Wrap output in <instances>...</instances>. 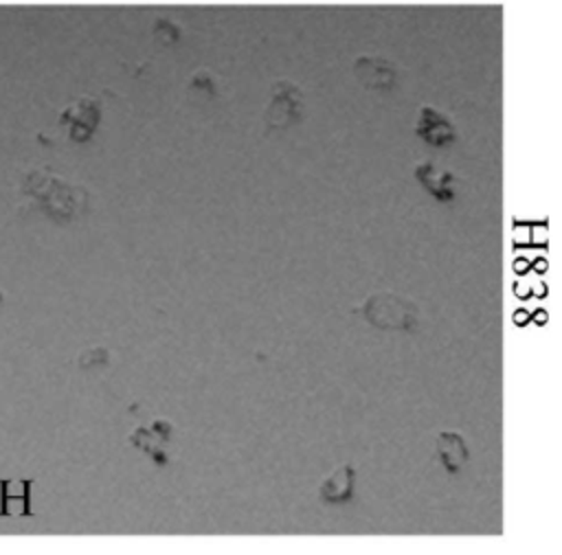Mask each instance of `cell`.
I'll list each match as a JSON object with an SVG mask.
<instances>
[{
    "mask_svg": "<svg viewBox=\"0 0 562 555\" xmlns=\"http://www.w3.org/2000/svg\"><path fill=\"white\" fill-rule=\"evenodd\" d=\"M353 314L362 316L369 325L384 331H413L419 320V309L413 301L395 292H375L353 307Z\"/></svg>",
    "mask_w": 562,
    "mask_h": 555,
    "instance_id": "6da1fadb",
    "label": "cell"
},
{
    "mask_svg": "<svg viewBox=\"0 0 562 555\" xmlns=\"http://www.w3.org/2000/svg\"><path fill=\"white\" fill-rule=\"evenodd\" d=\"M437 454L446 467L448 474H457L463 463L468 461V445L465 439L459 432L452 430H443L437 437Z\"/></svg>",
    "mask_w": 562,
    "mask_h": 555,
    "instance_id": "277c9868",
    "label": "cell"
},
{
    "mask_svg": "<svg viewBox=\"0 0 562 555\" xmlns=\"http://www.w3.org/2000/svg\"><path fill=\"white\" fill-rule=\"evenodd\" d=\"M31 487V478H0V516H29Z\"/></svg>",
    "mask_w": 562,
    "mask_h": 555,
    "instance_id": "7a4b0ae2",
    "label": "cell"
},
{
    "mask_svg": "<svg viewBox=\"0 0 562 555\" xmlns=\"http://www.w3.org/2000/svg\"><path fill=\"white\" fill-rule=\"evenodd\" d=\"M428 114H430V118H432V121L424 118V123L419 125V134H424L430 143H443L446 138H450L452 134H450L448 125H446L443 121H439L430 110H428Z\"/></svg>",
    "mask_w": 562,
    "mask_h": 555,
    "instance_id": "8992f818",
    "label": "cell"
},
{
    "mask_svg": "<svg viewBox=\"0 0 562 555\" xmlns=\"http://www.w3.org/2000/svg\"><path fill=\"white\" fill-rule=\"evenodd\" d=\"M61 121L70 125V136L75 140H83L86 136H90L94 123H97V107L92 101L83 99L75 105H70L64 114H61Z\"/></svg>",
    "mask_w": 562,
    "mask_h": 555,
    "instance_id": "5b68a950",
    "label": "cell"
},
{
    "mask_svg": "<svg viewBox=\"0 0 562 555\" xmlns=\"http://www.w3.org/2000/svg\"><path fill=\"white\" fill-rule=\"evenodd\" d=\"M353 485H356V469H353V465L345 463L321 483L318 496L323 502L345 505L353 498Z\"/></svg>",
    "mask_w": 562,
    "mask_h": 555,
    "instance_id": "3957f363",
    "label": "cell"
},
{
    "mask_svg": "<svg viewBox=\"0 0 562 555\" xmlns=\"http://www.w3.org/2000/svg\"><path fill=\"white\" fill-rule=\"evenodd\" d=\"M108 349H103V347H92V349H86V351H81V355H79V366H83V369H90V366H94V364H105L108 362Z\"/></svg>",
    "mask_w": 562,
    "mask_h": 555,
    "instance_id": "52a82bcc",
    "label": "cell"
}]
</instances>
